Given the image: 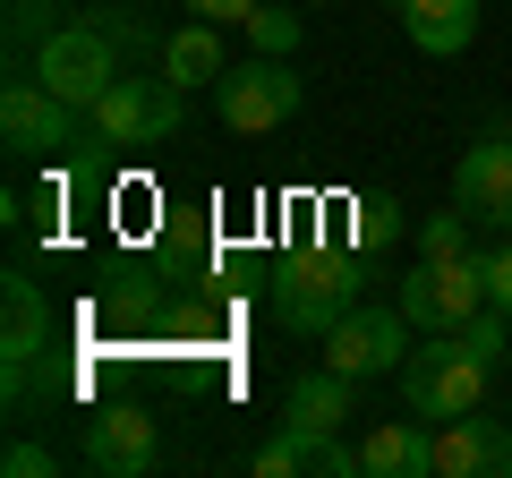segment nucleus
Returning <instances> with one entry per match:
<instances>
[{"label":"nucleus","instance_id":"1","mask_svg":"<svg viewBox=\"0 0 512 478\" xmlns=\"http://www.w3.org/2000/svg\"><path fill=\"white\" fill-rule=\"evenodd\" d=\"M350 308H359V265H350V248H299V257L274 274V325L282 333L325 342Z\"/></svg>","mask_w":512,"mask_h":478},{"label":"nucleus","instance_id":"16","mask_svg":"<svg viewBox=\"0 0 512 478\" xmlns=\"http://www.w3.org/2000/svg\"><path fill=\"white\" fill-rule=\"evenodd\" d=\"M222 69H231V60H222V35H214V18H188L180 35L163 43V77L171 86H222Z\"/></svg>","mask_w":512,"mask_h":478},{"label":"nucleus","instance_id":"14","mask_svg":"<svg viewBox=\"0 0 512 478\" xmlns=\"http://www.w3.org/2000/svg\"><path fill=\"white\" fill-rule=\"evenodd\" d=\"M350 385H359V376H342V368L299 376V385L282 393V427H291V436H333V427L350 419Z\"/></svg>","mask_w":512,"mask_h":478},{"label":"nucleus","instance_id":"23","mask_svg":"<svg viewBox=\"0 0 512 478\" xmlns=\"http://www.w3.org/2000/svg\"><path fill=\"white\" fill-rule=\"evenodd\" d=\"M359 214H367V222H359L367 239H402V205H384V197H376V205H359Z\"/></svg>","mask_w":512,"mask_h":478},{"label":"nucleus","instance_id":"21","mask_svg":"<svg viewBox=\"0 0 512 478\" xmlns=\"http://www.w3.org/2000/svg\"><path fill=\"white\" fill-rule=\"evenodd\" d=\"M478 265H487V299H495V308L512 316V248H487Z\"/></svg>","mask_w":512,"mask_h":478},{"label":"nucleus","instance_id":"15","mask_svg":"<svg viewBox=\"0 0 512 478\" xmlns=\"http://www.w3.org/2000/svg\"><path fill=\"white\" fill-rule=\"evenodd\" d=\"M402 35L419 43V52L453 60L478 43V0H402Z\"/></svg>","mask_w":512,"mask_h":478},{"label":"nucleus","instance_id":"17","mask_svg":"<svg viewBox=\"0 0 512 478\" xmlns=\"http://www.w3.org/2000/svg\"><path fill=\"white\" fill-rule=\"evenodd\" d=\"M248 43H256V52H282V60H291V52H299V9H265V0H256Z\"/></svg>","mask_w":512,"mask_h":478},{"label":"nucleus","instance_id":"8","mask_svg":"<svg viewBox=\"0 0 512 478\" xmlns=\"http://www.w3.org/2000/svg\"><path fill=\"white\" fill-rule=\"evenodd\" d=\"M154 461H163V436H154V419L137 402H111L86 419V470L103 478H146Z\"/></svg>","mask_w":512,"mask_h":478},{"label":"nucleus","instance_id":"18","mask_svg":"<svg viewBox=\"0 0 512 478\" xmlns=\"http://www.w3.org/2000/svg\"><path fill=\"white\" fill-rule=\"evenodd\" d=\"M248 470H256V478H299V470H308V444H299L291 427H274V436L256 444V461H248Z\"/></svg>","mask_w":512,"mask_h":478},{"label":"nucleus","instance_id":"13","mask_svg":"<svg viewBox=\"0 0 512 478\" xmlns=\"http://www.w3.org/2000/svg\"><path fill=\"white\" fill-rule=\"evenodd\" d=\"M359 470H367V478H427V470H436V436L419 427V410H410V419H384V427H367V444H359Z\"/></svg>","mask_w":512,"mask_h":478},{"label":"nucleus","instance_id":"3","mask_svg":"<svg viewBox=\"0 0 512 478\" xmlns=\"http://www.w3.org/2000/svg\"><path fill=\"white\" fill-rule=\"evenodd\" d=\"M308 103V86H299V69L282 52H256V60H239V69H222V86H214V111H222V129H239V137H265V129H282L291 111Z\"/></svg>","mask_w":512,"mask_h":478},{"label":"nucleus","instance_id":"10","mask_svg":"<svg viewBox=\"0 0 512 478\" xmlns=\"http://www.w3.org/2000/svg\"><path fill=\"white\" fill-rule=\"evenodd\" d=\"M453 197H461V214H470V222H487V231H512V137H504V129H487L470 154H461Z\"/></svg>","mask_w":512,"mask_h":478},{"label":"nucleus","instance_id":"19","mask_svg":"<svg viewBox=\"0 0 512 478\" xmlns=\"http://www.w3.org/2000/svg\"><path fill=\"white\" fill-rule=\"evenodd\" d=\"M419 248H427V257H461V248H470V214H461V205H453V214H427L419 222Z\"/></svg>","mask_w":512,"mask_h":478},{"label":"nucleus","instance_id":"22","mask_svg":"<svg viewBox=\"0 0 512 478\" xmlns=\"http://www.w3.org/2000/svg\"><path fill=\"white\" fill-rule=\"evenodd\" d=\"M180 9H197V18H214V26H248L256 18V0H180Z\"/></svg>","mask_w":512,"mask_h":478},{"label":"nucleus","instance_id":"4","mask_svg":"<svg viewBox=\"0 0 512 478\" xmlns=\"http://www.w3.org/2000/svg\"><path fill=\"white\" fill-rule=\"evenodd\" d=\"M393 299H402V316L427 325V333H461L478 308H495V299H487V265H478L470 248H461V257H427L419 274H402Z\"/></svg>","mask_w":512,"mask_h":478},{"label":"nucleus","instance_id":"6","mask_svg":"<svg viewBox=\"0 0 512 478\" xmlns=\"http://www.w3.org/2000/svg\"><path fill=\"white\" fill-rule=\"evenodd\" d=\"M188 120L180 86L171 77H120V86L94 103V129H103V146H171Z\"/></svg>","mask_w":512,"mask_h":478},{"label":"nucleus","instance_id":"11","mask_svg":"<svg viewBox=\"0 0 512 478\" xmlns=\"http://www.w3.org/2000/svg\"><path fill=\"white\" fill-rule=\"evenodd\" d=\"M436 478H512V427L487 410H461L436 436Z\"/></svg>","mask_w":512,"mask_h":478},{"label":"nucleus","instance_id":"7","mask_svg":"<svg viewBox=\"0 0 512 478\" xmlns=\"http://www.w3.org/2000/svg\"><path fill=\"white\" fill-rule=\"evenodd\" d=\"M402 359H410L402 299H393V308H350L342 325L325 333V368H342V376H384V368H402Z\"/></svg>","mask_w":512,"mask_h":478},{"label":"nucleus","instance_id":"2","mask_svg":"<svg viewBox=\"0 0 512 478\" xmlns=\"http://www.w3.org/2000/svg\"><path fill=\"white\" fill-rule=\"evenodd\" d=\"M35 77L60 94V103L94 111L111 86H120V52H111V26L77 18V26H52V35L35 43Z\"/></svg>","mask_w":512,"mask_h":478},{"label":"nucleus","instance_id":"25","mask_svg":"<svg viewBox=\"0 0 512 478\" xmlns=\"http://www.w3.org/2000/svg\"><path fill=\"white\" fill-rule=\"evenodd\" d=\"M504 368H512V350H504Z\"/></svg>","mask_w":512,"mask_h":478},{"label":"nucleus","instance_id":"9","mask_svg":"<svg viewBox=\"0 0 512 478\" xmlns=\"http://www.w3.org/2000/svg\"><path fill=\"white\" fill-rule=\"evenodd\" d=\"M69 120H77V103H60L43 77H18V86L0 94V137H9V154H60L69 146Z\"/></svg>","mask_w":512,"mask_h":478},{"label":"nucleus","instance_id":"24","mask_svg":"<svg viewBox=\"0 0 512 478\" xmlns=\"http://www.w3.org/2000/svg\"><path fill=\"white\" fill-rule=\"evenodd\" d=\"M299 9H333V0H299Z\"/></svg>","mask_w":512,"mask_h":478},{"label":"nucleus","instance_id":"20","mask_svg":"<svg viewBox=\"0 0 512 478\" xmlns=\"http://www.w3.org/2000/svg\"><path fill=\"white\" fill-rule=\"evenodd\" d=\"M0 470H9V478H52V444H9V453H0Z\"/></svg>","mask_w":512,"mask_h":478},{"label":"nucleus","instance_id":"12","mask_svg":"<svg viewBox=\"0 0 512 478\" xmlns=\"http://www.w3.org/2000/svg\"><path fill=\"white\" fill-rule=\"evenodd\" d=\"M43 350H52V308H43V291L26 274H9V291H0V359H9V393L26 385V368H35Z\"/></svg>","mask_w":512,"mask_h":478},{"label":"nucleus","instance_id":"5","mask_svg":"<svg viewBox=\"0 0 512 478\" xmlns=\"http://www.w3.org/2000/svg\"><path fill=\"white\" fill-rule=\"evenodd\" d=\"M487 376L495 368H478L470 350H461V333H444L436 350H410L402 359V402L419 410V419H461V410H478L487 402Z\"/></svg>","mask_w":512,"mask_h":478}]
</instances>
